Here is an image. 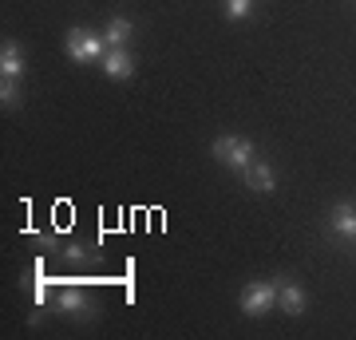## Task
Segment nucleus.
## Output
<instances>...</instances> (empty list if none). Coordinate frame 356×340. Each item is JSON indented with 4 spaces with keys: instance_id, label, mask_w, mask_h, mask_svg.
Wrapping results in <instances>:
<instances>
[{
    "instance_id": "13",
    "label": "nucleus",
    "mask_w": 356,
    "mask_h": 340,
    "mask_svg": "<svg viewBox=\"0 0 356 340\" xmlns=\"http://www.w3.org/2000/svg\"><path fill=\"white\" fill-rule=\"evenodd\" d=\"M0 103H4V107H20V88H16V79H0Z\"/></svg>"
},
{
    "instance_id": "8",
    "label": "nucleus",
    "mask_w": 356,
    "mask_h": 340,
    "mask_svg": "<svg viewBox=\"0 0 356 340\" xmlns=\"http://www.w3.org/2000/svg\"><path fill=\"white\" fill-rule=\"evenodd\" d=\"M242 178H245V186L257 190V194H273V190H277V170H273L266 159H257V163L250 166Z\"/></svg>"
},
{
    "instance_id": "11",
    "label": "nucleus",
    "mask_w": 356,
    "mask_h": 340,
    "mask_svg": "<svg viewBox=\"0 0 356 340\" xmlns=\"http://www.w3.org/2000/svg\"><path fill=\"white\" fill-rule=\"evenodd\" d=\"M254 13V0H222V16L226 20H245Z\"/></svg>"
},
{
    "instance_id": "2",
    "label": "nucleus",
    "mask_w": 356,
    "mask_h": 340,
    "mask_svg": "<svg viewBox=\"0 0 356 340\" xmlns=\"http://www.w3.org/2000/svg\"><path fill=\"white\" fill-rule=\"evenodd\" d=\"M64 51L72 56V63H99L107 56V40H103V32H91V28H67Z\"/></svg>"
},
{
    "instance_id": "10",
    "label": "nucleus",
    "mask_w": 356,
    "mask_h": 340,
    "mask_svg": "<svg viewBox=\"0 0 356 340\" xmlns=\"http://www.w3.org/2000/svg\"><path fill=\"white\" fill-rule=\"evenodd\" d=\"M131 36H135V24H131L127 16H111V20H107V28H103L107 48H127Z\"/></svg>"
},
{
    "instance_id": "3",
    "label": "nucleus",
    "mask_w": 356,
    "mask_h": 340,
    "mask_svg": "<svg viewBox=\"0 0 356 340\" xmlns=\"http://www.w3.org/2000/svg\"><path fill=\"white\" fill-rule=\"evenodd\" d=\"M245 316H266L269 309H277V281H250L238 297Z\"/></svg>"
},
{
    "instance_id": "1",
    "label": "nucleus",
    "mask_w": 356,
    "mask_h": 340,
    "mask_svg": "<svg viewBox=\"0 0 356 340\" xmlns=\"http://www.w3.org/2000/svg\"><path fill=\"white\" fill-rule=\"evenodd\" d=\"M210 151H214L218 163H222V166H234L238 175H245V170L257 163V147L245 139V135H218Z\"/></svg>"
},
{
    "instance_id": "6",
    "label": "nucleus",
    "mask_w": 356,
    "mask_h": 340,
    "mask_svg": "<svg viewBox=\"0 0 356 340\" xmlns=\"http://www.w3.org/2000/svg\"><path fill=\"white\" fill-rule=\"evenodd\" d=\"M329 229L344 241H356V206L353 202H337L329 214Z\"/></svg>"
},
{
    "instance_id": "7",
    "label": "nucleus",
    "mask_w": 356,
    "mask_h": 340,
    "mask_svg": "<svg viewBox=\"0 0 356 340\" xmlns=\"http://www.w3.org/2000/svg\"><path fill=\"white\" fill-rule=\"evenodd\" d=\"M103 76H111V79L135 76V56H131V48H107V56H103Z\"/></svg>"
},
{
    "instance_id": "5",
    "label": "nucleus",
    "mask_w": 356,
    "mask_h": 340,
    "mask_svg": "<svg viewBox=\"0 0 356 340\" xmlns=\"http://www.w3.org/2000/svg\"><path fill=\"white\" fill-rule=\"evenodd\" d=\"M277 281V309L285 316H301L309 309V297H305V289L297 285V281H289V277H273Z\"/></svg>"
},
{
    "instance_id": "9",
    "label": "nucleus",
    "mask_w": 356,
    "mask_h": 340,
    "mask_svg": "<svg viewBox=\"0 0 356 340\" xmlns=\"http://www.w3.org/2000/svg\"><path fill=\"white\" fill-rule=\"evenodd\" d=\"M24 76V51L16 40H4L0 44V79H20Z\"/></svg>"
},
{
    "instance_id": "14",
    "label": "nucleus",
    "mask_w": 356,
    "mask_h": 340,
    "mask_svg": "<svg viewBox=\"0 0 356 340\" xmlns=\"http://www.w3.org/2000/svg\"><path fill=\"white\" fill-rule=\"evenodd\" d=\"M64 257H67V261H88V250H83V245H67V250H64Z\"/></svg>"
},
{
    "instance_id": "4",
    "label": "nucleus",
    "mask_w": 356,
    "mask_h": 340,
    "mask_svg": "<svg viewBox=\"0 0 356 340\" xmlns=\"http://www.w3.org/2000/svg\"><path fill=\"white\" fill-rule=\"evenodd\" d=\"M56 309L67 313V316H79V321L95 313V305H91V297H88L83 285H64V289L56 293Z\"/></svg>"
},
{
    "instance_id": "12",
    "label": "nucleus",
    "mask_w": 356,
    "mask_h": 340,
    "mask_svg": "<svg viewBox=\"0 0 356 340\" xmlns=\"http://www.w3.org/2000/svg\"><path fill=\"white\" fill-rule=\"evenodd\" d=\"M51 301H56L51 285H48V281H36V285H32V305H36V313H44V309H48Z\"/></svg>"
}]
</instances>
